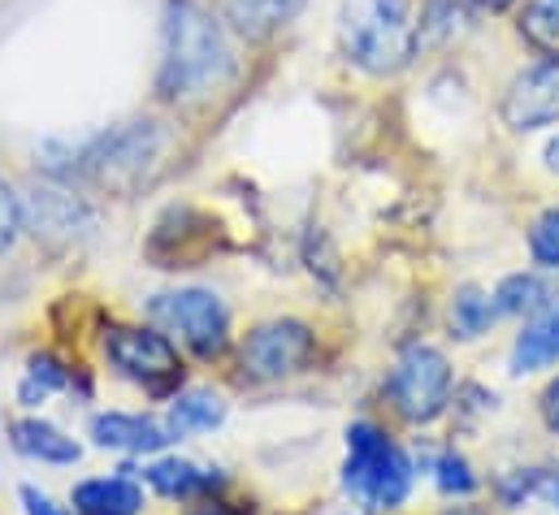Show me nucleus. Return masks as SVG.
I'll list each match as a JSON object with an SVG mask.
<instances>
[{
  "mask_svg": "<svg viewBox=\"0 0 559 515\" xmlns=\"http://www.w3.org/2000/svg\"><path fill=\"white\" fill-rule=\"evenodd\" d=\"M26 230V213H22V200L13 195V187L0 178V256L17 243V235Z\"/></svg>",
  "mask_w": 559,
  "mask_h": 515,
  "instance_id": "b1692460",
  "label": "nucleus"
},
{
  "mask_svg": "<svg viewBox=\"0 0 559 515\" xmlns=\"http://www.w3.org/2000/svg\"><path fill=\"white\" fill-rule=\"evenodd\" d=\"M226 420V398L213 390H187L169 403V429L174 438L182 433H200V429H217Z\"/></svg>",
  "mask_w": 559,
  "mask_h": 515,
  "instance_id": "f3484780",
  "label": "nucleus"
},
{
  "mask_svg": "<svg viewBox=\"0 0 559 515\" xmlns=\"http://www.w3.org/2000/svg\"><path fill=\"white\" fill-rule=\"evenodd\" d=\"M308 356H312V330L295 316H274V321L252 325L239 347L243 373L257 382H282V378L299 373L308 364Z\"/></svg>",
  "mask_w": 559,
  "mask_h": 515,
  "instance_id": "6e6552de",
  "label": "nucleus"
},
{
  "mask_svg": "<svg viewBox=\"0 0 559 515\" xmlns=\"http://www.w3.org/2000/svg\"><path fill=\"white\" fill-rule=\"evenodd\" d=\"M495 303H499V316H530L551 303V286L538 273H512L499 282Z\"/></svg>",
  "mask_w": 559,
  "mask_h": 515,
  "instance_id": "a211bd4d",
  "label": "nucleus"
},
{
  "mask_svg": "<svg viewBox=\"0 0 559 515\" xmlns=\"http://www.w3.org/2000/svg\"><path fill=\"white\" fill-rule=\"evenodd\" d=\"M74 507L79 515H140L143 490L131 477H96L74 486Z\"/></svg>",
  "mask_w": 559,
  "mask_h": 515,
  "instance_id": "ddd939ff",
  "label": "nucleus"
},
{
  "mask_svg": "<svg viewBox=\"0 0 559 515\" xmlns=\"http://www.w3.org/2000/svg\"><path fill=\"white\" fill-rule=\"evenodd\" d=\"M495 316H499L495 295H486V290H477V286H464V290L451 299V325H455L460 338L486 334V330L495 325Z\"/></svg>",
  "mask_w": 559,
  "mask_h": 515,
  "instance_id": "6ab92c4d",
  "label": "nucleus"
},
{
  "mask_svg": "<svg viewBox=\"0 0 559 515\" xmlns=\"http://www.w3.org/2000/svg\"><path fill=\"white\" fill-rule=\"evenodd\" d=\"M473 4H477V9H486V13H503L512 0H473Z\"/></svg>",
  "mask_w": 559,
  "mask_h": 515,
  "instance_id": "cd10ccee",
  "label": "nucleus"
},
{
  "mask_svg": "<svg viewBox=\"0 0 559 515\" xmlns=\"http://www.w3.org/2000/svg\"><path fill=\"white\" fill-rule=\"evenodd\" d=\"M530 256H534V264L559 273V208H547L530 226Z\"/></svg>",
  "mask_w": 559,
  "mask_h": 515,
  "instance_id": "4be33fe9",
  "label": "nucleus"
},
{
  "mask_svg": "<svg viewBox=\"0 0 559 515\" xmlns=\"http://www.w3.org/2000/svg\"><path fill=\"white\" fill-rule=\"evenodd\" d=\"M226 74H230V44L222 35V22L195 0H165L156 92L165 100H187L226 83Z\"/></svg>",
  "mask_w": 559,
  "mask_h": 515,
  "instance_id": "f257e3e1",
  "label": "nucleus"
},
{
  "mask_svg": "<svg viewBox=\"0 0 559 515\" xmlns=\"http://www.w3.org/2000/svg\"><path fill=\"white\" fill-rule=\"evenodd\" d=\"M105 356L127 382L143 386L147 394H165L182 378L178 347L165 334L143 330V325H109L105 330Z\"/></svg>",
  "mask_w": 559,
  "mask_h": 515,
  "instance_id": "0eeeda50",
  "label": "nucleus"
},
{
  "mask_svg": "<svg viewBox=\"0 0 559 515\" xmlns=\"http://www.w3.org/2000/svg\"><path fill=\"white\" fill-rule=\"evenodd\" d=\"M451 398V364L438 347L429 343H413L404 347V356L391 369V403L404 420L413 424H429L433 416H442Z\"/></svg>",
  "mask_w": 559,
  "mask_h": 515,
  "instance_id": "423d86ee",
  "label": "nucleus"
},
{
  "mask_svg": "<svg viewBox=\"0 0 559 515\" xmlns=\"http://www.w3.org/2000/svg\"><path fill=\"white\" fill-rule=\"evenodd\" d=\"M13 446L26 455V459H39V464H79L83 459V446L74 438H66L57 424L48 420H13Z\"/></svg>",
  "mask_w": 559,
  "mask_h": 515,
  "instance_id": "4468645a",
  "label": "nucleus"
},
{
  "mask_svg": "<svg viewBox=\"0 0 559 515\" xmlns=\"http://www.w3.org/2000/svg\"><path fill=\"white\" fill-rule=\"evenodd\" d=\"M299 9H304V0H230V4H226L230 22H235L248 39H265V35L282 31Z\"/></svg>",
  "mask_w": 559,
  "mask_h": 515,
  "instance_id": "dca6fc26",
  "label": "nucleus"
},
{
  "mask_svg": "<svg viewBox=\"0 0 559 515\" xmlns=\"http://www.w3.org/2000/svg\"><path fill=\"white\" fill-rule=\"evenodd\" d=\"M147 486L165 499H200L222 486L217 468H200L191 459H156L147 464Z\"/></svg>",
  "mask_w": 559,
  "mask_h": 515,
  "instance_id": "2eb2a0df",
  "label": "nucleus"
},
{
  "mask_svg": "<svg viewBox=\"0 0 559 515\" xmlns=\"http://www.w3.org/2000/svg\"><path fill=\"white\" fill-rule=\"evenodd\" d=\"M420 35L413 22V0H343L338 9V48L343 57L373 74H400L413 52H417Z\"/></svg>",
  "mask_w": 559,
  "mask_h": 515,
  "instance_id": "f03ea898",
  "label": "nucleus"
},
{
  "mask_svg": "<svg viewBox=\"0 0 559 515\" xmlns=\"http://www.w3.org/2000/svg\"><path fill=\"white\" fill-rule=\"evenodd\" d=\"M433 481H438V490L442 494H473L477 490V477H473V468H468V459L464 455H438V464H433Z\"/></svg>",
  "mask_w": 559,
  "mask_h": 515,
  "instance_id": "5701e85b",
  "label": "nucleus"
},
{
  "mask_svg": "<svg viewBox=\"0 0 559 515\" xmlns=\"http://www.w3.org/2000/svg\"><path fill=\"white\" fill-rule=\"evenodd\" d=\"M543 160H547V169H551V173H559V134H556V139H551V143H547V152H543Z\"/></svg>",
  "mask_w": 559,
  "mask_h": 515,
  "instance_id": "bb28decb",
  "label": "nucleus"
},
{
  "mask_svg": "<svg viewBox=\"0 0 559 515\" xmlns=\"http://www.w3.org/2000/svg\"><path fill=\"white\" fill-rule=\"evenodd\" d=\"M551 364H559V299L534 312V321L521 330L512 347V373H538Z\"/></svg>",
  "mask_w": 559,
  "mask_h": 515,
  "instance_id": "f8f14e48",
  "label": "nucleus"
},
{
  "mask_svg": "<svg viewBox=\"0 0 559 515\" xmlns=\"http://www.w3.org/2000/svg\"><path fill=\"white\" fill-rule=\"evenodd\" d=\"M22 213H26V230L44 243H74L79 235L92 230V208L61 187H31Z\"/></svg>",
  "mask_w": 559,
  "mask_h": 515,
  "instance_id": "9d476101",
  "label": "nucleus"
},
{
  "mask_svg": "<svg viewBox=\"0 0 559 515\" xmlns=\"http://www.w3.org/2000/svg\"><path fill=\"white\" fill-rule=\"evenodd\" d=\"M22 507H26V515H66L52 499H48V494H39L35 486H26V490H22Z\"/></svg>",
  "mask_w": 559,
  "mask_h": 515,
  "instance_id": "393cba45",
  "label": "nucleus"
},
{
  "mask_svg": "<svg viewBox=\"0 0 559 515\" xmlns=\"http://www.w3.org/2000/svg\"><path fill=\"white\" fill-rule=\"evenodd\" d=\"M543 420H547V424H551V429L559 433V378L547 390H543Z\"/></svg>",
  "mask_w": 559,
  "mask_h": 515,
  "instance_id": "a878e982",
  "label": "nucleus"
},
{
  "mask_svg": "<svg viewBox=\"0 0 559 515\" xmlns=\"http://www.w3.org/2000/svg\"><path fill=\"white\" fill-rule=\"evenodd\" d=\"M70 386V373L61 369V360H52V356H31V369H26V382L17 390V398H22V407H39L52 390H66Z\"/></svg>",
  "mask_w": 559,
  "mask_h": 515,
  "instance_id": "412c9836",
  "label": "nucleus"
},
{
  "mask_svg": "<svg viewBox=\"0 0 559 515\" xmlns=\"http://www.w3.org/2000/svg\"><path fill=\"white\" fill-rule=\"evenodd\" d=\"M92 442L100 451H127V455H152L160 446L174 442L169 424H156L147 416H131V411H100L92 416Z\"/></svg>",
  "mask_w": 559,
  "mask_h": 515,
  "instance_id": "9b49d317",
  "label": "nucleus"
},
{
  "mask_svg": "<svg viewBox=\"0 0 559 515\" xmlns=\"http://www.w3.org/2000/svg\"><path fill=\"white\" fill-rule=\"evenodd\" d=\"M521 35L538 52L559 57V0H525V9H521Z\"/></svg>",
  "mask_w": 559,
  "mask_h": 515,
  "instance_id": "aec40b11",
  "label": "nucleus"
},
{
  "mask_svg": "<svg viewBox=\"0 0 559 515\" xmlns=\"http://www.w3.org/2000/svg\"><path fill=\"white\" fill-rule=\"evenodd\" d=\"M160 152H165V134L156 122H127V127L105 130L100 139L74 147V160L66 173L70 178L83 173L109 191H131L156 169Z\"/></svg>",
  "mask_w": 559,
  "mask_h": 515,
  "instance_id": "20e7f679",
  "label": "nucleus"
},
{
  "mask_svg": "<svg viewBox=\"0 0 559 515\" xmlns=\"http://www.w3.org/2000/svg\"><path fill=\"white\" fill-rule=\"evenodd\" d=\"M191 515H239V512H230V507H222V503H209V507H195Z\"/></svg>",
  "mask_w": 559,
  "mask_h": 515,
  "instance_id": "c85d7f7f",
  "label": "nucleus"
},
{
  "mask_svg": "<svg viewBox=\"0 0 559 515\" xmlns=\"http://www.w3.org/2000/svg\"><path fill=\"white\" fill-rule=\"evenodd\" d=\"M152 321L160 330H169L174 338H182L195 356L213 360L222 356L226 338H230V312L222 303V295L204 290V286H182V290H165L147 303Z\"/></svg>",
  "mask_w": 559,
  "mask_h": 515,
  "instance_id": "39448f33",
  "label": "nucleus"
},
{
  "mask_svg": "<svg viewBox=\"0 0 559 515\" xmlns=\"http://www.w3.org/2000/svg\"><path fill=\"white\" fill-rule=\"evenodd\" d=\"M343 490L356 499L360 512H395V507H404V499L413 490V464L378 424L356 420L347 429Z\"/></svg>",
  "mask_w": 559,
  "mask_h": 515,
  "instance_id": "7ed1b4c3",
  "label": "nucleus"
},
{
  "mask_svg": "<svg viewBox=\"0 0 559 515\" xmlns=\"http://www.w3.org/2000/svg\"><path fill=\"white\" fill-rule=\"evenodd\" d=\"M503 122L512 130H543L559 122V57L521 70L503 96Z\"/></svg>",
  "mask_w": 559,
  "mask_h": 515,
  "instance_id": "1a4fd4ad",
  "label": "nucleus"
}]
</instances>
